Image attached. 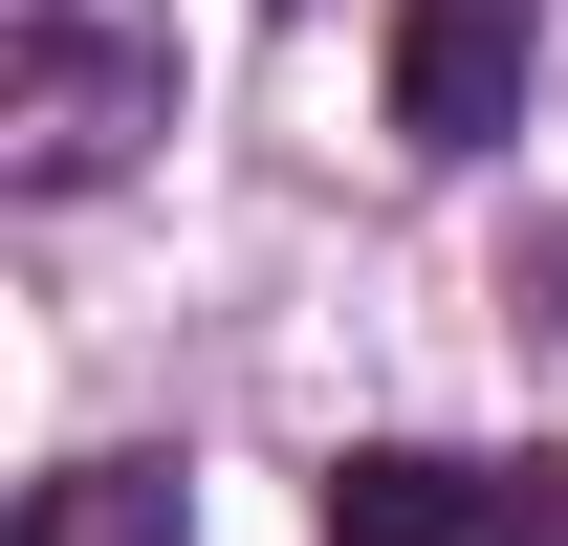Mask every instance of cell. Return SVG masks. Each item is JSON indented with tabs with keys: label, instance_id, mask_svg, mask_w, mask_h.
<instances>
[{
	"label": "cell",
	"instance_id": "obj_1",
	"mask_svg": "<svg viewBox=\"0 0 568 546\" xmlns=\"http://www.w3.org/2000/svg\"><path fill=\"white\" fill-rule=\"evenodd\" d=\"M175 132V0H0V198H110Z\"/></svg>",
	"mask_w": 568,
	"mask_h": 546
},
{
	"label": "cell",
	"instance_id": "obj_3",
	"mask_svg": "<svg viewBox=\"0 0 568 546\" xmlns=\"http://www.w3.org/2000/svg\"><path fill=\"white\" fill-rule=\"evenodd\" d=\"M328 546H568V459H437V437H372V459H328Z\"/></svg>",
	"mask_w": 568,
	"mask_h": 546
},
{
	"label": "cell",
	"instance_id": "obj_4",
	"mask_svg": "<svg viewBox=\"0 0 568 546\" xmlns=\"http://www.w3.org/2000/svg\"><path fill=\"white\" fill-rule=\"evenodd\" d=\"M22 546H197V459H67V481H22Z\"/></svg>",
	"mask_w": 568,
	"mask_h": 546
},
{
	"label": "cell",
	"instance_id": "obj_2",
	"mask_svg": "<svg viewBox=\"0 0 568 546\" xmlns=\"http://www.w3.org/2000/svg\"><path fill=\"white\" fill-rule=\"evenodd\" d=\"M525 44H547V0H372V110H394V153H416V175L503 153L525 132Z\"/></svg>",
	"mask_w": 568,
	"mask_h": 546
}]
</instances>
